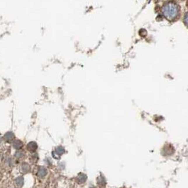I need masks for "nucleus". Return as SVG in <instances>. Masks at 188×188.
Segmentation results:
<instances>
[{"instance_id":"f257e3e1","label":"nucleus","mask_w":188,"mask_h":188,"mask_svg":"<svg viewBox=\"0 0 188 188\" xmlns=\"http://www.w3.org/2000/svg\"><path fill=\"white\" fill-rule=\"evenodd\" d=\"M179 12V6L174 1H168L162 7L163 14L168 21H174L178 16Z\"/></svg>"},{"instance_id":"f03ea898","label":"nucleus","mask_w":188,"mask_h":188,"mask_svg":"<svg viewBox=\"0 0 188 188\" xmlns=\"http://www.w3.org/2000/svg\"><path fill=\"white\" fill-rule=\"evenodd\" d=\"M38 149V145L35 142H31L27 144V149L32 153L35 152Z\"/></svg>"},{"instance_id":"7ed1b4c3","label":"nucleus","mask_w":188,"mask_h":188,"mask_svg":"<svg viewBox=\"0 0 188 188\" xmlns=\"http://www.w3.org/2000/svg\"><path fill=\"white\" fill-rule=\"evenodd\" d=\"M4 140L7 142H11L14 139V135L11 132H9L5 134L4 135Z\"/></svg>"},{"instance_id":"20e7f679","label":"nucleus","mask_w":188,"mask_h":188,"mask_svg":"<svg viewBox=\"0 0 188 188\" xmlns=\"http://www.w3.org/2000/svg\"><path fill=\"white\" fill-rule=\"evenodd\" d=\"M47 174V169L44 167H40L38 169V175L40 177H43Z\"/></svg>"},{"instance_id":"39448f33","label":"nucleus","mask_w":188,"mask_h":188,"mask_svg":"<svg viewBox=\"0 0 188 188\" xmlns=\"http://www.w3.org/2000/svg\"><path fill=\"white\" fill-rule=\"evenodd\" d=\"M23 182H24V180H23V177H18L15 180V183H16V186L18 187H22L23 184Z\"/></svg>"},{"instance_id":"423d86ee","label":"nucleus","mask_w":188,"mask_h":188,"mask_svg":"<svg viewBox=\"0 0 188 188\" xmlns=\"http://www.w3.org/2000/svg\"><path fill=\"white\" fill-rule=\"evenodd\" d=\"M13 146L16 149H21L23 147V142L20 140H16L13 142Z\"/></svg>"},{"instance_id":"0eeeda50","label":"nucleus","mask_w":188,"mask_h":188,"mask_svg":"<svg viewBox=\"0 0 188 188\" xmlns=\"http://www.w3.org/2000/svg\"><path fill=\"white\" fill-rule=\"evenodd\" d=\"M65 149H64L63 147H58L56 149H55V154H57V155L59 156H62V154L65 153Z\"/></svg>"},{"instance_id":"6e6552de","label":"nucleus","mask_w":188,"mask_h":188,"mask_svg":"<svg viewBox=\"0 0 188 188\" xmlns=\"http://www.w3.org/2000/svg\"><path fill=\"white\" fill-rule=\"evenodd\" d=\"M21 168H22V171L23 173H27L30 170V166L28 163H24L22 164Z\"/></svg>"},{"instance_id":"1a4fd4ad","label":"nucleus","mask_w":188,"mask_h":188,"mask_svg":"<svg viewBox=\"0 0 188 188\" xmlns=\"http://www.w3.org/2000/svg\"><path fill=\"white\" fill-rule=\"evenodd\" d=\"M86 180V176L83 174H80L79 175V181L81 182V183H83V182Z\"/></svg>"},{"instance_id":"9d476101","label":"nucleus","mask_w":188,"mask_h":188,"mask_svg":"<svg viewBox=\"0 0 188 188\" xmlns=\"http://www.w3.org/2000/svg\"><path fill=\"white\" fill-rule=\"evenodd\" d=\"M184 24H185V26L188 27V13H187L185 15H184Z\"/></svg>"},{"instance_id":"9b49d317","label":"nucleus","mask_w":188,"mask_h":188,"mask_svg":"<svg viewBox=\"0 0 188 188\" xmlns=\"http://www.w3.org/2000/svg\"><path fill=\"white\" fill-rule=\"evenodd\" d=\"M23 156V154L21 152H17L16 153V155H15V156H16V158H21V156Z\"/></svg>"}]
</instances>
